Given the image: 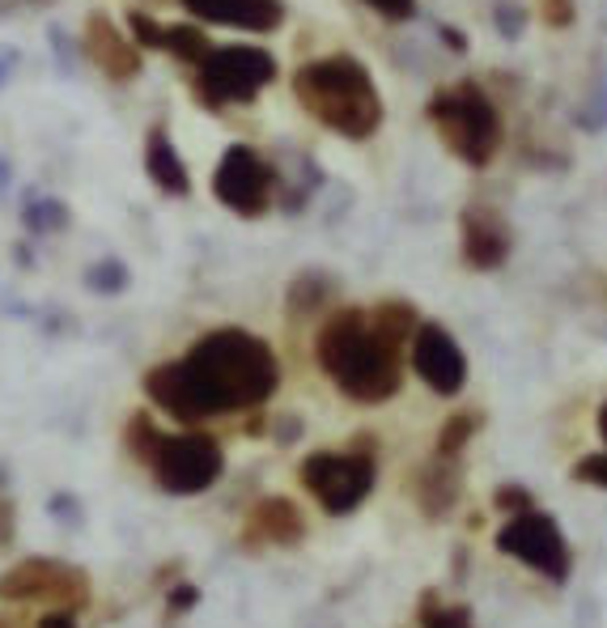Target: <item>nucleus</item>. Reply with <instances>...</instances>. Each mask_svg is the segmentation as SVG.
I'll return each mask as SVG.
<instances>
[{
  "label": "nucleus",
  "mask_w": 607,
  "mask_h": 628,
  "mask_svg": "<svg viewBox=\"0 0 607 628\" xmlns=\"http://www.w3.org/2000/svg\"><path fill=\"white\" fill-rule=\"evenodd\" d=\"M281 383L276 353L243 327H217L188 348V357L153 365L145 374V395L158 408L200 425L225 412H251L272 399Z\"/></svg>",
  "instance_id": "f257e3e1"
},
{
  "label": "nucleus",
  "mask_w": 607,
  "mask_h": 628,
  "mask_svg": "<svg viewBox=\"0 0 607 628\" xmlns=\"http://www.w3.org/2000/svg\"><path fill=\"white\" fill-rule=\"evenodd\" d=\"M323 374L353 404H387L404 383V348L391 344L365 311H336L315 340Z\"/></svg>",
  "instance_id": "f03ea898"
},
{
  "label": "nucleus",
  "mask_w": 607,
  "mask_h": 628,
  "mask_svg": "<svg viewBox=\"0 0 607 628\" xmlns=\"http://www.w3.org/2000/svg\"><path fill=\"white\" fill-rule=\"evenodd\" d=\"M297 107L344 141H370L383 128V98L362 60L353 55H318L293 73Z\"/></svg>",
  "instance_id": "7ed1b4c3"
},
{
  "label": "nucleus",
  "mask_w": 607,
  "mask_h": 628,
  "mask_svg": "<svg viewBox=\"0 0 607 628\" xmlns=\"http://www.w3.org/2000/svg\"><path fill=\"white\" fill-rule=\"evenodd\" d=\"M429 123H434L437 141L451 149L459 162H467V166L476 170L488 166L502 153V141H506L502 115H497L493 98L476 81H459V85L434 94Z\"/></svg>",
  "instance_id": "20e7f679"
},
{
  "label": "nucleus",
  "mask_w": 607,
  "mask_h": 628,
  "mask_svg": "<svg viewBox=\"0 0 607 628\" xmlns=\"http://www.w3.org/2000/svg\"><path fill=\"white\" fill-rule=\"evenodd\" d=\"M276 81V60L264 48H213L195 64V98L209 111L255 102Z\"/></svg>",
  "instance_id": "39448f33"
},
{
  "label": "nucleus",
  "mask_w": 607,
  "mask_h": 628,
  "mask_svg": "<svg viewBox=\"0 0 607 628\" xmlns=\"http://www.w3.org/2000/svg\"><path fill=\"white\" fill-rule=\"evenodd\" d=\"M374 455L365 450H315L297 467V480L327 514H353L374 488Z\"/></svg>",
  "instance_id": "423d86ee"
},
{
  "label": "nucleus",
  "mask_w": 607,
  "mask_h": 628,
  "mask_svg": "<svg viewBox=\"0 0 607 628\" xmlns=\"http://www.w3.org/2000/svg\"><path fill=\"white\" fill-rule=\"evenodd\" d=\"M149 472L174 497H195L221 480L225 455L209 434H162L158 450L149 455Z\"/></svg>",
  "instance_id": "0eeeda50"
},
{
  "label": "nucleus",
  "mask_w": 607,
  "mask_h": 628,
  "mask_svg": "<svg viewBox=\"0 0 607 628\" xmlns=\"http://www.w3.org/2000/svg\"><path fill=\"white\" fill-rule=\"evenodd\" d=\"M213 195L239 217H264L276 200V170L251 145H230L213 170Z\"/></svg>",
  "instance_id": "6e6552de"
},
{
  "label": "nucleus",
  "mask_w": 607,
  "mask_h": 628,
  "mask_svg": "<svg viewBox=\"0 0 607 628\" xmlns=\"http://www.w3.org/2000/svg\"><path fill=\"white\" fill-rule=\"evenodd\" d=\"M497 553L518 556L523 565H532L535 574H544L548 581H569V569H574V556H569L560 527L548 514H535V509L514 514L497 531Z\"/></svg>",
  "instance_id": "1a4fd4ad"
},
{
  "label": "nucleus",
  "mask_w": 607,
  "mask_h": 628,
  "mask_svg": "<svg viewBox=\"0 0 607 628\" xmlns=\"http://www.w3.org/2000/svg\"><path fill=\"white\" fill-rule=\"evenodd\" d=\"M0 599H51V604H60L69 611V607L90 604V578L77 565L34 556V560L13 565L0 578Z\"/></svg>",
  "instance_id": "9d476101"
},
{
  "label": "nucleus",
  "mask_w": 607,
  "mask_h": 628,
  "mask_svg": "<svg viewBox=\"0 0 607 628\" xmlns=\"http://www.w3.org/2000/svg\"><path fill=\"white\" fill-rule=\"evenodd\" d=\"M413 369L416 378L437 395H459L467 383V357L455 344V336L442 323H421L413 336Z\"/></svg>",
  "instance_id": "9b49d317"
},
{
  "label": "nucleus",
  "mask_w": 607,
  "mask_h": 628,
  "mask_svg": "<svg viewBox=\"0 0 607 628\" xmlns=\"http://www.w3.org/2000/svg\"><path fill=\"white\" fill-rule=\"evenodd\" d=\"M510 260V225L493 204L463 209V264L476 272H493Z\"/></svg>",
  "instance_id": "f8f14e48"
},
{
  "label": "nucleus",
  "mask_w": 607,
  "mask_h": 628,
  "mask_svg": "<svg viewBox=\"0 0 607 628\" xmlns=\"http://www.w3.org/2000/svg\"><path fill=\"white\" fill-rule=\"evenodd\" d=\"M85 51H90V60L111 81H132V77L141 73V43L128 39L120 26L111 22V18H102V13H94L85 22Z\"/></svg>",
  "instance_id": "ddd939ff"
},
{
  "label": "nucleus",
  "mask_w": 607,
  "mask_h": 628,
  "mask_svg": "<svg viewBox=\"0 0 607 628\" xmlns=\"http://www.w3.org/2000/svg\"><path fill=\"white\" fill-rule=\"evenodd\" d=\"M195 22H213V26H234V30H276L285 18V4L281 0H179Z\"/></svg>",
  "instance_id": "4468645a"
},
{
  "label": "nucleus",
  "mask_w": 607,
  "mask_h": 628,
  "mask_svg": "<svg viewBox=\"0 0 607 628\" xmlns=\"http://www.w3.org/2000/svg\"><path fill=\"white\" fill-rule=\"evenodd\" d=\"M416 502L425 509V518H446L455 502H459L463 493V472H459V459H442L437 455L434 463H425L421 472H416Z\"/></svg>",
  "instance_id": "2eb2a0df"
},
{
  "label": "nucleus",
  "mask_w": 607,
  "mask_h": 628,
  "mask_svg": "<svg viewBox=\"0 0 607 628\" xmlns=\"http://www.w3.org/2000/svg\"><path fill=\"white\" fill-rule=\"evenodd\" d=\"M246 535L276 544V548H290L306 535V518L290 497H264V502H255L251 518H246Z\"/></svg>",
  "instance_id": "dca6fc26"
},
{
  "label": "nucleus",
  "mask_w": 607,
  "mask_h": 628,
  "mask_svg": "<svg viewBox=\"0 0 607 628\" xmlns=\"http://www.w3.org/2000/svg\"><path fill=\"white\" fill-rule=\"evenodd\" d=\"M145 170H149V179L158 183V192H166V195H188V192H192L188 166L179 162V153H174V141L166 136V128H153V132H149Z\"/></svg>",
  "instance_id": "f3484780"
},
{
  "label": "nucleus",
  "mask_w": 607,
  "mask_h": 628,
  "mask_svg": "<svg viewBox=\"0 0 607 628\" xmlns=\"http://www.w3.org/2000/svg\"><path fill=\"white\" fill-rule=\"evenodd\" d=\"M476 429H480V416H476V412H455V416L437 429V455H442V459H459L463 446L476 437Z\"/></svg>",
  "instance_id": "a211bd4d"
},
{
  "label": "nucleus",
  "mask_w": 607,
  "mask_h": 628,
  "mask_svg": "<svg viewBox=\"0 0 607 628\" xmlns=\"http://www.w3.org/2000/svg\"><path fill=\"white\" fill-rule=\"evenodd\" d=\"M421 628H476V620H472V607L437 604V595H425V604H421Z\"/></svg>",
  "instance_id": "6ab92c4d"
},
{
  "label": "nucleus",
  "mask_w": 607,
  "mask_h": 628,
  "mask_svg": "<svg viewBox=\"0 0 607 628\" xmlns=\"http://www.w3.org/2000/svg\"><path fill=\"white\" fill-rule=\"evenodd\" d=\"M123 442H128V450H132L136 459L149 463V455H153L158 442H162V429L149 421L145 412H132V416H128V429H123Z\"/></svg>",
  "instance_id": "aec40b11"
},
{
  "label": "nucleus",
  "mask_w": 607,
  "mask_h": 628,
  "mask_svg": "<svg viewBox=\"0 0 607 628\" xmlns=\"http://www.w3.org/2000/svg\"><path fill=\"white\" fill-rule=\"evenodd\" d=\"M323 297H327V285H323V290H315V276H311V281L302 276V281L293 285V293H290V314H315L318 306H323Z\"/></svg>",
  "instance_id": "412c9836"
},
{
  "label": "nucleus",
  "mask_w": 607,
  "mask_h": 628,
  "mask_svg": "<svg viewBox=\"0 0 607 628\" xmlns=\"http://www.w3.org/2000/svg\"><path fill=\"white\" fill-rule=\"evenodd\" d=\"M574 480L595 484V488H607V455H586V459L574 467Z\"/></svg>",
  "instance_id": "4be33fe9"
},
{
  "label": "nucleus",
  "mask_w": 607,
  "mask_h": 628,
  "mask_svg": "<svg viewBox=\"0 0 607 628\" xmlns=\"http://www.w3.org/2000/svg\"><path fill=\"white\" fill-rule=\"evenodd\" d=\"M374 13H383L387 22H404V18H413L416 0H365Z\"/></svg>",
  "instance_id": "5701e85b"
},
{
  "label": "nucleus",
  "mask_w": 607,
  "mask_h": 628,
  "mask_svg": "<svg viewBox=\"0 0 607 628\" xmlns=\"http://www.w3.org/2000/svg\"><path fill=\"white\" fill-rule=\"evenodd\" d=\"M497 509L523 514V509H532V493L527 488H497Z\"/></svg>",
  "instance_id": "b1692460"
},
{
  "label": "nucleus",
  "mask_w": 607,
  "mask_h": 628,
  "mask_svg": "<svg viewBox=\"0 0 607 628\" xmlns=\"http://www.w3.org/2000/svg\"><path fill=\"white\" fill-rule=\"evenodd\" d=\"M539 9L553 26H569V18H574V0H539Z\"/></svg>",
  "instance_id": "393cba45"
},
{
  "label": "nucleus",
  "mask_w": 607,
  "mask_h": 628,
  "mask_svg": "<svg viewBox=\"0 0 607 628\" xmlns=\"http://www.w3.org/2000/svg\"><path fill=\"white\" fill-rule=\"evenodd\" d=\"M195 599H200V590H195V586H179V590H171V599H166V604H171L174 616H183V611H192L195 607Z\"/></svg>",
  "instance_id": "a878e982"
},
{
  "label": "nucleus",
  "mask_w": 607,
  "mask_h": 628,
  "mask_svg": "<svg viewBox=\"0 0 607 628\" xmlns=\"http://www.w3.org/2000/svg\"><path fill=\"white\" fill-rule=\"evenodd\" d=\"M13 539V502L9 497H0V548Z\"/></svg>",
  "instance_id": "bb28decb"
},
{
  "label": "nucleus",
  "mask_w": 607,
  "mask_h": 628,
  "mask_svg": "<svg viewBox=\"0 0 607 628\" xmlns=\"http://www.w3.org/2000/svg\"><path fill=\"white\" fill-rule=\"evenodd\" d=\"M39 628H77V620L60 607V611H48V616L39 620Z\"/></svg>",
  "instance_id": "cd10ccee"
},
{
  "label": "nucleus",
  "mask_w": 607,
  "mask_h": 628,
  "mask_svg": "<svg viewBox=\"0 0 607 628\" xmlns=\"http://www.w3.org/2000/svg\"><path fill=\"white\" fill-rule=\"evenodd\" d=\"M599 434H604V442H607V404L599 408Z\"/></svg>",
  "instance_id": "c85d7f7f"
}]
</instances>
